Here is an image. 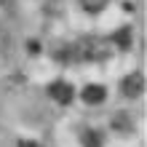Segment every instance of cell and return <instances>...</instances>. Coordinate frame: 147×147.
Segmentation results:
<instances>
[{"label": "cell", "mask_w": 147, "mask_h": 147, "mask_svg": "<svg viewBox=\"0 0 147 147\" xmlns=\"http://www.w3.org/2000/svg\"><path fill=\"white\" fill-rule=\"evenodd\" d=\"M51 94H54V96H59V102H67V99H70V86L56 83V86H51Z\"/></svg>", "instance_id": "obj_1"}, {"label": "cell", "mask_w": 147, "mask_h": 147, "mask_svg": "<svg viewBox=\"0 0 147 147\" xmlns=\"http://www.w3.org/2000/svg\"><path fill=\"white\" fill-rule=\"evenodd\" d=\"M105 3H107V0H83V5L88 8V11H99Z\"/></svg>", "instance_id": "obj_3"}, {"label": "cell", "mask_w": 147, "mask_h": 147, "mask_svg": "<svg viewBox=\"0 0 147 147\" xmlns=\"http://www.w3.org/2000/svg\"><path fill=\"white\" fill-rule=\"evenodd\" d=\"M102 96H105V91H102V88H96V86L86 88V102H102Z\"/></svg>", "instance_id": "obj_2"}]
</instances>
